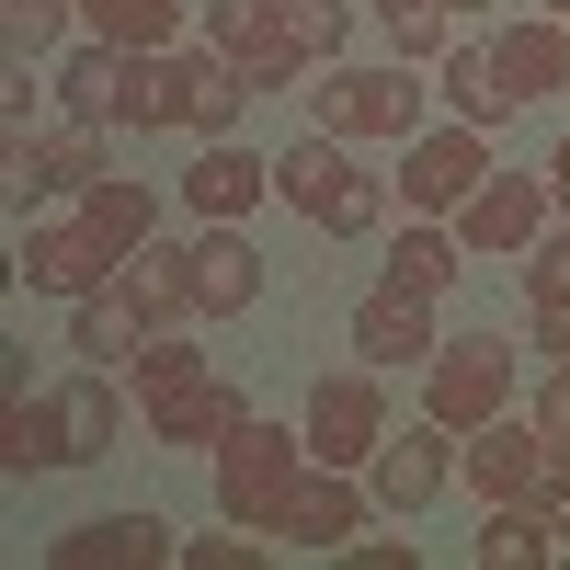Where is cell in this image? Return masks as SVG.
Here are the masks:
<instances>
[{"instance_id": "29", "label": "cell", "mask_w": 570, "mask_h": 570, "mask_svg": "<svg viewBox=\"0 0 570 570\" xmlns=\"http://www.w3.org/2000/svg\"><path fill=\"white\" fill-rule=\"evenodd\" d=\"M0 468H12V480H35V468H69V445H58V400L12 389V445H0Z\"/></svg>"}, {"instance_id": "7", "label": "cell", "mask_w": 570, "mask_h": 570, "mask_svg": "<svg viewBox=\"0 0 570 570\" xmlns=\"http://www.w3.org/2000/svg\"><path fill=\"white\" fill-rule=\"evenodd\" d=\"M206 46H217L252 91H308V69H320L308 46L285 35V0H206Z\"/></svg>"}, {"instance_id": "8", "label": "cell", "mask_w": 570, "mask_h": 570, "mask_svg": "<svg viewBox=\"0 0 570 570\" xmlns=\"http://www.w3.org/2000/svg\"><path fill=\"white\" fill-rule=\"evenodd\" d=\"M115 160H104V126H69V137H35V126H12V160H0V183H12V217H46V206H80L91 183H104Z\"/></svg>"}, {"instance_id": "21", "label": "cell", "mask_w": 570, "mask_h": 570, "mask_svg": "<svg viewBox=\"0 0 570 570\" xmlns=\"http://www.w3.org/2000/svg\"><path fill=\"white\" fill-rule=\"evenodd\" d=\"M171 58H183V126H195V137H240V115H252V80L228 69L206 35H195V46H171Z\"/></svg>"}, {"instance_id": "26", "label": "cell", "mask_w": 570, "mask_h": 570, "mask_svg": "<svg viewBox=\"0 0 570 570\" xmlns=\"http://www.w3.org/2000/svg\"><path fill=\"white\" fill-rule=\"evenodd\" d=\"M80 217L104 228L115 252H137V240H160V195H149V183H137V171H104V183H91V195H80Z\"/></svg>"}, {"instance_id": "5", "label": "cell", "mask_w": 570, "mask_h": 570, "mask_svg": "<svg viewBox=\"0 0 570 570\" xmlns=\"http://www.w3.org/2000/svg\"><path fill=\"white\" fill-rule=\"evenodd\" d=\"M422 91L434 80H411V69H320L308 80V126H331V137H422Z\"/></svg>"}, {"instance_id": "11", "label": "cell", "mask_w": 570, "mask_h": 570, "mask_svg": "<svg viewBox=\"0 0 570 570\" xmlns=\"http://www.w3.org/2000/svg\"><path fill=\"white\" fill-rule=\"evenodd\" d=\"M137 422H149V445H195V456H217V445L252 422V389H228L217 365H195V376H171V389H137Z\"/></svg>"}, {"instance_id": "13", "label": "cell", "mask_w": 570, "mask_h": 570, "mask_svg": "<svg viewBox=\"0 0 570 570\" xmlns=\"http://www.w3.org/2000/svg\"><path fill=\"white\" fill-rule=\"evenodd\" d=\"M365 513H376V491H365V468H308V491L285 502V525H274V548H354L365 537Z\"/></svg>"}, {"instance_id": "1", "label": "cell", "mask_w": 570, "mask_h": 570, "mask_svg": "<svg viewBox=\"0 0 570 570\" xmlns=\"http://www.w3.org/2000/svg\"><path fill=\"white\" fill-rule=\"evenodd\" d=\"M308 468H320V456H308L297 422H263V411H252L240 434L217 445V525H263V537H274L285 502L308 491Z\"/></svg>"}, {"instance_id": "37", "label": "cell", "mask_w": 570, "mask_h": 570, "mask_svg": "<svg viewBox=\"0 0 570 570\" xmlns=\"http://www.w3.org/2000/svg\"><path fill=\"white\" fill-rule=\"evenodd\" d=\"M537 422H548V434L570 445V365H548V389H537Z\"/></svg>"}, {"instance_id": "32", "label": "cell", "mask_w": 570, "mask_h": 570, "mask_svg": "<svg viewBox=\"0 0 570 570\" xmlns=\"http://www.w3.org/2000/svg\"><path fill=\"white\" fill-rule=\"evenodd\" d=\"M285 35L331 69V58H343V35H354V0H285Z\"/></svg>"}, {"instance_id": "2", "label": "cell", "mask_w": 570, "mask_h": 570, "mask_svg": "<svg viewBox=\"0 0 570 570\" xmlns=\"http://www.w3.org/2000/svg\"><path fill=\"white\" fill-rule=\"evenodd\" d=\"M456 480L480 491V502H559V480H570V445L548 434L537 411H502V422H480V434L456 445Z\"/></svg>"}, {"instance_id": "17", "label": "cell", "mask_w": 570, "mask_h": 570, "mask_svg": "<svg viewBox=\"0 0 570 570\" xmlns=\"http://www.w3.org/2000/svg\"><path fill=\"white\" fill-rule=\"evenodd\" d=\"M343 149H354V137H331V126H308L297 149L274 160V206H297L308 228H331V206H343V183H354V160H343Z\"/></svg>"}, {"instance_id": "6", "label": "cell", "mask_w": 570, "mask_h": 570, "mask_svg": "<svg viewBox=\"0 0 570 570\" xmlns=\"http://www.w3.org/2000/svg\"><path fill=\"white\" fill-rule=\"evenodd\" d=\"M559 228V195H548V171H491L480 195L456 206V240H468V263H525L537 240Z\"/></svg>"}, {"instance_id": "9", "label": "cell", "mask_w": 570, "mask_h": 570, "mask_svg": "<svg viewBox=\"0 0 570 570\" xmlns=\"http://www.w3.org/2000/svg\"><path fill=\"white\" fill-rule=\"evenodd\" d=\"M297 434L320 468H365L376 445H389V389H376V365H343V376H320L308 411H297Z\"/></svg>"}, {"instance_id": "19", "label": "cell", "mask_w": 570, "mask_h": 570, "mask_svg": "<svg viewBox=\"0 0 570 570\" xmlns=\"http://www.w3.org/2000/svg\"><path fill=\"white\" fill-rule=\"evenodd\" d=\"M502 80L525 104H559L570 91V12H513L502 23Z\"/></svg>"}, {"instance_id": "40", "label": "cell", "mask_w": 570, "mask_h": 570, "mask_svg": "<svg viewBox=\"0 0 570 570\" xmlns=\"http://www.w3.org/2000/svg\"><path fill=\"white\" fill-rule=\"evenodd\" d=\"M548 525H559V537H570V480H559V502H548Z\"/></svg>"}, {"instance_id": "25", "label": "cell", "mask_w": 570, "mask_h": 570, "mask_svg": "<svg viewBox=\"0 0 570 570\" xmlns=\"http://www.w3.org/2000/svg\"><path fill=\"white\" fill-rule=\"evenodd\" d=\"M58 559H137L149 570V559H171V525L160 513H91V525L58 537Z\"/></svg>"}, {"instance_id": "22", "label": "cell", "mask_w": 570, "mask_h": 570, "mask_svg": "<svg viewBox=\"0 0 570 570\" xmlns=\"http://www.w3.org/2000/svg\"><path fill=\"white\" fill-rule=\"evenodd\" d=\"M456 274H468V240H456V217H411L400 240H389V274H376V285H411V297H445Z\"/></svg>"}, {"instance_id": "18", "label": "cell", "mask_w": 570, "mask_h": 570, "mask_svg": "<svg viewBox=\"0 0 570 570\" xmlns=\"http://www.w3.org/2000/svg\"><path fill=\"white\" fill-rule=\"evenodd\" d=\"M434 91H445V115H456V126H502L513 104H525V91L502 80V46H480V35H456L445 58H434Z\"/></svg>"}, {"instance_id": "34", "label": "cell", "mask_w": 570, "mask_h": 570, "mask_svg": "<svg viewBox=\"0 0 570 570\" xmlns=\"http://www.w3.org/2000/svg\"><path fill=\"white\" fill-rule=\"evenodd\" d=\"M195 365H206V354L183 343V320H171V331H149V343H137V389H171V376H195Z\"/></svg>"}, {"instance_id": "27", "label": "cell", "mask_w": 570, "mask_h": 570, "mask_svg": "<svg viewBox=\"0 0 570 570\" xmlns=\"http://www.w3.org/2000/svg\"><path fill=\"white\" fill-rule=\"evenodd\" d=\"M115 69H126V46H104V35H80L69 58H58V104H69L80 126H115Z\"/></svg>"}, {"instance_id": "3", "label": "cell", "mask_w": 570, "mask_h": 570, "mask_svg": "<svg viewBox=\"0 0 570 570\" xmlns=\"http://www.w3.org/2000/svg\"><path fill=\"white\" fill-rule=\"evenodd\" d=\"M513 365H525V343H502V331H445L434 365H422V411L445 434H480V422L513 411Z\"/></svg>"}, {"instance_id": "39", "label": "cell", "mask_w": 570, "mask_h": 570, "mask_svg": "<svg viewBox=\"0 0 570 570\" xmlns=\"http://www.w3.org/2000/svg\"><path fill=\"white\" fill-rule=\"evenodd\" d=\"M365 12H376V23H411V12H434V0H365Z\"/></svg>"}, {"instance_id": "14", "label": "cell", "mask_w": 570, "mask_h": 570, "mask_svg": "<svg viewBox=\"0 0 570 570\" xmlns=\"http://www.w3.org/2000/svg\"><path fill=\"white\" fill-rule=\"evenodd\" d=\"M434 297H411V285H376V297L354 308V354L376 365V376H400V365H434Z\"/></svg>"}, {"instance_id": "15", "label": "cell", "mask_w": 570, "mask_h": 570, "mask_svg": "<svg viewBox=\"0 0 570 570\" xmlns=\"http://www.w3.org/2000/svg\"><path fill=\"white\" fill-rule=\"evenodd\" d=\"M58 445H69V468H104L115 445H126V400H115V365H80V376H58Z\"/></svg>"}, {"instance_id": "33", "label": "cell", "mask_w": 570, "mask_h": 570, "mask_svg": "<svg viewBox=\"0 0 570 570\" xmlns=\"http://www.w3.org/2000/svg\"><path fill=\"white\" fill-rule=\"evenodd\" d=\"M525 308H570V217L525 252Z\"/></svg>"}, {"instance_id": "16", "label": "cell", "mask_w": 570, "mask_h": 570, "mask_svg": "<svg viewBox=\"0 0 570 570\" xmlns=\"http://www.w3.org/2000/svg\"><path fill=\"white\" fill-rule=\"evenodd\" d=\"M263 297V252L240 240V217H206V240H195V320H240Z\"/></svg>"}, {"instance_id": "42", "label": "cell", "mask_w": 570, "mask_h": 570, "mask_svg": "<svg viewBox=\"0 0 570 570\" xmlns=\"http://www.w3.org/2000/svg\"><path fill=\"white\" fill-rule=\"evenodd\" d=\"M537 12H570V0H537Z\"/></svg>"}, {"instance_id": "35", "label": "cell", "mask_w": 570, "mask_h": 570, "mask_svg": "<svg viewBox=\"0 0 570 570\" xmlns=\"http://www.w3.org/2000/svg\"><path fill=\"white\" fill-rule=\"evenodd\" d=\"M183 559H195V570H252V559H263V525H228V537H183Z\"/></svg>"}, {"instance_id": "24", "label": "cell", "mask_w": 570, "mask_h": 570, "mask_svg": "<svg viewBox=\"0 0 570 570\" xmlns=\"http://www.w3.org/2000/svg\"><path fill=\"white\" fill-rule=\"evenodd\" d=\"M137 343H149V320L126 308V285H104V297H69V354H91V365H137Z\"/></svg>"}, {"instance_id": "41", "label": "cell", "mask_w": 570, "mask_h": 570, "mask_svg": "<svg viewBox=\"0 0 570 570\" xmlns=\"http://www.w3.org/2000/svg\"><path fill=\"white\" fill-rule=\"evenodd\" d=\"M445 12H491V0H445Z\"/></svg>"}, {"instance_id": "12", "label": "cell", "mask_w": 570, "mask_h": 570, "mask_svg": "<svg viewBox=\"0 0 570 570\" xmlns=\"http://www.w3.org/2000/svg\"><path fill=\"white\" fill-rule=\"evenodd\" d=\"M456 445H468V434H445L434 411H422L411 434L389 422V445L365 456V491H376V513H422V502H434V491L456 480Z\"/></svg>"}, {"instance_id": "10", "label": "cell", "mask_w": 570, "mask_h": 570, "mask_svg": "<svg viewBox=\"0 0 570 570\" xmlns=\"http://www.w3.org/2000/svg\"><path fill=\"white\" fill-rule=\"evenodd\" d=\"M480 183H491V126H456V115H445V126L411 137V160H400V206H411V217H456Z\"/></svg>"}, {"instance_id": "30", "label": "cell", "mask_w": 570, "mask_h": 570, "mask_svg": "<svg viewBox=\"0 0 570 570\" xmlns=\"http://www.w3.org/2000/svg\"><path fill=\"white\" fill-rule=\"evenodd\" d=\"M0 35H12V58H58L80 35V0H0Z\"/></svg>"}, {"instance_id": "28", "label": "cell", "mask_w": 570, "mask_h": 570, "mask_svg": "<svg viewBox=\"0 0 570 570\" xmlns=\"http://www.w3.org/2000/svg\"><path fill=\"white\" fill-rule=\"evenodd\" d=\"M80 35H104V46H183V0H80Z\"/></svg>"}, {"instance_id": "4", "label": "cell", "mask_w": 570, "mask_h": 570, "mask_svg": "<svg viewBox=\"0 0 570 570\" xmlns=\"http://www.w3.org/2000/svg\"><path fill=\"white\" fill-rule=\"evenodd\" d=\"M126 274V252L104 240V228L91 217H23V252H12V285L23 297H104V285Z\"/></svg>"}, {"instance_id": "20", "label": "cell", "mask_w": 570, "mask_h": 570, "mask_svg": "<svg viewBox=\"0 0 570 570\" xmlns=\"http://www.w3.org/2000/svg\"><path fill=\"white\" fill-rule=\"evenodd\" d=\"M263 195H274V160H252L240 137H206V160L183 171V206L195 217H252Z\"/></svg>"}, {"instance_id": "31", "label": "cell", "mask_w": 570, "mask_h": 570, "mask_svg": "<svg viewBox=\"0 0 570 570\" xmlns=\"http://www.w3.org/2000/svg\"><path fill=\"white\" fill-rule=\"evenodd\" d=\"M389 206H400V183H376V171H354V183H343V206H331V228H320V240H376V228H389Z\"/></svg>"}, {"instance_id": "36", "label": "cell", "mask_w": 570, "mask_h": 570, "mask_svg": "<svg viewBox=\"0 0 570 570\" xmlns=\"http://www.w3.org/2000/svg\"><path fill=\"white\" fill-rule=\"evenodd\" d=\"M525 354L537 365H570V308H525Z\"/></svg>"}, {"instance_id": "38", "label": "cell", "mask_w": 570, "mask_h": 570, "mask_svg": "<svg viewBox=\"0 0 570 570\" xmlns=\"http://www.w3.org/2000/svg\"><path fill=\"white\" fill-rule=\"evenodd\" d=\"M548 195H559V217H570V126H559V149H548Z\"/></svg>"}, {"instance_id": "23", "label": "cell", "mask_w": 570, "mask_h": 570, "mask_svg": "<svg viewBox=\"0 0 570 570\" xmlns=\"http://www.w3.org/2000/svg\"><path fill=\"white\" fill-rule=\"evenodd\" d=\"M468 559H480V570H548V559H559V525H548L537 502H480Z\"/></svg>"}]
</instances>
